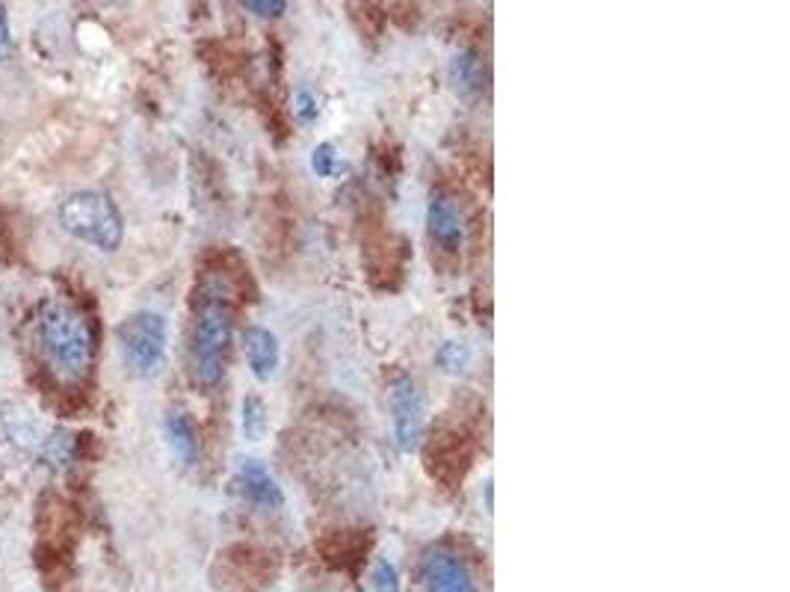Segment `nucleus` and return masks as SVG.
<instances>
[{
    "label": "nucleus",
    "mask_w": 790,
    "mask_h": 592,
    "mask_svg": "<svg viewBox=\"0 0 790 592\" xmlns=\"http://www.w3.org/2000/svg\"><path fill=\"white\" fill-rule=\"evenodd\" d=\"M240 427L243 435H246L249 442H261L263 435H267L270 418H267V403H263L258 394H246V397H243Z\"/></svg>",
    "instance_id": "ddd939ff"
},
{
    "label": "nucleus",
    "mask_w": 790,
    "mask_h": 592,
    "mask_svg": "<svg viewBox=\"0 0 790 592\" xmlns=\"http://www.w3.org/2000/svg\"><path fill=\"white\" fill-rule=\"evenodd\" d=\"M294 113L299 116V122H314L320 116V101H317L314 92H308V89H299L294 96Z\"/></svg>",
    "instance_id": "f3484780"
},
{
    "label": "nucleus",
    "mask_w": 790,
    "mask_h": 592,
    "mask_svg": "<svg viewBox=\"0 0 790 592\" xmlns=\"http://www.w3.org/2000/svg\"><path fill=\"white\" fill-rule=\"evenodd\" d=\"M243 10L252 12L258 18H279L287 12V0H246Z\"/></svg>",
    "instance_id": "a211bd4d"
},
{
    "label": "nucleus",
    "mask_w": 790,
    "mask_h": 592,
    "mask_svg": "<svg viewBox=\"0 0 790 592\" xmlns=\"http://www.w3.org/2000/svg\"><path fill=\"white\" fill-rule=\"evenodd\" d=\"M427 229L432 244H439L444 252H456L465 240V217L459 201L447 190H435L427 205Z\"/></svg>",
    "instance_id": "1a4fd4ad"
},
{
    "label": "nucleus",
    "mask_w": 790,
    "mask_h": 592,
    "mask_svg": "<svg viewBox=\"0 0 790 592\" xmlns=\"http://www.w3.org/2000/svg\"><path fill=\"white\" fill-rule=\"evenodd\" d=\"M447 77H450V86L456 89L459 98H480L483 96L485 84H489V69H485L483 57L474 48H462L450 57L447 63Z\"/></svg>",
    "instance_id": "9b49d317"
},
{
    "label": "nucleus",
    "mask_w": 790,
    "mask_h": 592,
    "mask_svg": "<svg viewBox=\"0 0 790 592\" xmlns=\"http://www.w3.org/2000/svg\"><path fill=\"white\" fill-rule=\"evenodd\" d=\"M60 222L77 240L98 252H116L125 240V220L116 201L101 190H77L60 205Z\"/></svg>",
    "instance_id": "7ed1b4c3"
},
{
    "label": "nucleus",
    "mask_w": 790,
    "mask_h": 592,
    "mask_svg": "<svg viewBox=\"0 0 790 592\" xmlns=\"http://www.w3.org/2000/svg\"><path fill=\"white\" fill-rule=\"evenodd\" d=\"M370 587L373 592H400V571L391 560H377L370 571Z\"/></svg>",
    "instance_id": "2eb2a0df"
},
{
    "label": "nucleus",
    "mask_w": 790,
    "mask_h": 592,
    "mask_svg": "<svg viewBox=\"0 0 790 592\" xmlns=\"http://www.w3.org/2000/svg\"><path fill=\"white\" fill-rule=\"evenodd\" d=\"M36 332L51 368L69 382L84 380L96 359V332L84 308L69 299H48L39 308Z\"/></svg>",
    "instance_id": "f257e3e1"
},
{
    "label": "nucleus",
    "mask_w": 790,
    "mask_h": 592,
    "mask_svg": "<svg viewBox=\"0 0 790 592\" xmlns=\"http://www.w3.org/2000/svg\"><path fill=\"white\" fill-rule=\"evenodd\" d=\"M3 427L15 444H22L24 451L42 456L45 462H51L53 468H65L74 459V439L63 430H51L36 418H30L27 409L22 406H7L3 409Z\"/></svg>",
    "instance_id": "39448f33"
},
{
    "label": "nucleus",
    "mask_w": 790,
    "mask_h": 592,
    "mask_svg": "<svg viewBox=\"0 0 790 592\" xmlns=\"http://www.w3.org/2000/svg\"><path fill=\"white\" fill-rule=\"evenodd\" d=\"M421 583L427 592H480L462 557L447 548H430L423 554Z\"/></svg>",
    "instance_id": "6e6552de"
},
{
    "label": "nucleus",
    "mask_w": 790,
    "mask_h": 592,
    "mask_svg": "<svg viewBox=\"0 0 790 592\" xmlns=\"http://www.w3.org/2000/svg\"><path fill=\"white\" fill-rule=\"evenodd\" d=\"M234 311L225 287H205L190 332V370L201 388H217L225 373V359L232 347Z\"/></svg>",
    "instance_id": "f03ea898"
},
{
    "label": "nucleus",
    "mask_w": 790,
    "mask_h": 592,
    "mask_svg": "<svg viewBox=\"0 0 790 592\" xmlns=\"http://www.w3.org/2000/svg\"><path fill=\"white\" fill-rule=\"evenodd\" d=\"M391 421L400 451L411 454L421 447L427 433V400L411 377H397L391 385Z\"/></svg>",
    "instance_id": "423d86ee"
},
{
    "label": "nucleus",
    "mask_w": 790,
    "mask_h": 592,
    "mask_svg": "<svg viewBox=\"0 0 790 592\" xmlns=\"http://www.w3.org/2000/svg\"><path fill=\"white\" fill-rule=\"evenodd\" d=\"M166 442L172 456L181 466H193L199 459V430L187 412H169L166 415Z\"/></svg>",
    "instance_id": "f8f14e48"
},
{
    "label": "nucleus",
    "mask_w": 790,
    "mask_h": 592,
    "mask_svg": "<svg viewBox=\"0 0 790 592\" xmlns=\"http://www.w3.org/2000/svg\"><path fill=\"white\" fill-rule=\"evenodd\" d=\"M232 489L234 495H240V501L263 509V513H275V509L285 507V492L279 486V480L270 474V468L258 462V459H252V456L237 459Z\"/></svg>",
    "instance_id": "0eeeda50"
},
{
    "label": "nucleus",
    "mask_w": 790,
    "mask_h": 592,
    "mask_svg": "<svg viewBox=\"0 0 790 592\" xmlns=\"http://www.w3.org/2000/svg\"><path fill=\"white\" fill-rule=\"evenodd\" d=\"M243 353L249 361V370L258 382H267L279 370L282 361V347L270 329L263 326H249L243 332Z\"/></svg>",
    "instance_id": "9d476101"
},
{
    "label": "nucleus",
    "mask_w": 790,
    "mask_h": 592,
    "mask_svg": "<svg viewBox=\"0 0 790 592\" xmlns=\"http://www.w3.org/2000/svg\"><path fill=\"white\" fill-rule=\"evenodd\" d=\"M311 170L317 178H332L337 172V148L332 143H320L311 151Z\"/></svg>",
    "instance_id": "dca6fc26"
},
{
    "label": "nucleus",
    "mask_w": 790,
    "mask_h": 592,
    "mask_svg": "<svg viewBox=\"0 0 790 592\" xmlns=\"http://www.w3.org/2000/svg\"><path fill=\"white\" fill-rule=\"evenodd\" d=\"M435 361L444 373H462L471 361V349L465 347L462 341H444L439 353H435Z\"/></svg>",
    "instance_id": "4468645a"
},
{
    "label": "nucleus",
    "mask_w": 790,
    "mask_h": 592,
    "mask_svg": "<svg viewBox=\"0 0 790 592\" xmlns=\"http://www.w3.org/2000/svg\"><path fill=\"white\" fill-rule=\"evenodd\" d=\"M116 341L134 377H155L166 356V320L158 311H134L119 323Z\"/></svg>",
    "instance_id": "20e7f679"
}]
</instances>
